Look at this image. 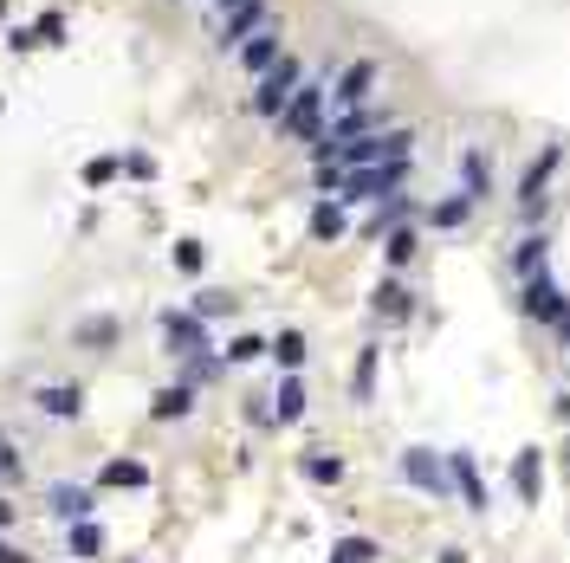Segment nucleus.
I'll return each instance as SVG.
<instances>
[{
    "label": "nucleus",
    "instance_id": "f257e3e1",
    "mask_svg": "<svg viewBox=\"0 0 570 563\" xmlns=\"http://www.w3.org/2000/svg\"><path fill=\"white\" fill-rule=\"evenodd\" d=\"M409 169L415 162H389V169H318V188L324 201H396L409 195Z\"/></svg>",
    "mask_w": 570,
    "mask_h": 563
},
{
    "label": "nucleus",
    "instance_id": "f03ea898",
    "mask_svg": "<svg viewBox=\"0 0 570 563\" xmlns=\"http://www.w3.org/2000/svg\"><path fill=\"white\" fill-rule=\"evenodd\" d=\"M389 162H415V130H376L363 143L331 149L318 169H389Z\"/></svg>",
    "mask_w": 570,
    "mask_h": 563
},
{
    "label": "nucleus",
    "instance_id": "7ed1b4c3",
    "mask_svg": "<svg viewBox=\"0 0 570 563\" xmlns=\"http://www.w3.org/2000/svg\"><path fill=\"white\" fill-rule=\"evenodd\" d=\"M324 98H331V85H324V78H305V91L292 98V111L279 117L285 143H318V136L331 130V123H324Z\"/></svg>",
    "mask_w": 570,
    "mask_h": 563
},
{
    "label": "nucleus",
    "instance_id": "20e7f679",
    "mask_svg": "<svg viewBox=\"0 0 570 563\" xmlns=\"http://www.w3.org/2000/svg\"><path fill=\"white\" fill-rule=\"evenodd\" d=\"M558 162H564V143H545L532 162H525V175H519V214H525V221H545V208H551V175H558Z\"/></svg>",
    "mask_w": 570,
    "mask_h": 563
},
{
    "label": "nucleus",
    "instance_id": "39448f33",
    "mask_svg": "<svg viewBox=\"0 0 570 563\" xmlns=\"http://www.w3.org/2000/svg\"><path fill=\"white\" fill-rule=\"evenodd\" d=\"M298 91H305V72H298V59H292V52H285V59L273 65V72H266L260 78V85H253V111H260V117H285V111H292V98H298Z\"/></svg>",
    "mask_w": 570,
    "mask_h": 563
},
{
    "label": "nucleus",
    "instance_id": "423d86ee",
    "mask_svg": "<svg viewBox=\"0 0 570 563\" xmlns=\"http://www.w3.org/2000/svg\"><path fill=\"white\" fill-rule=\"evenodd\" d=\"M402 479H409L415 492H428V499H447L454 492V466H447V453H434V447H402Z\"/></svg>",
    "mask_w": 570,
    "mask_h": 563
},
{
    "label": "nucleus",
    "instance_id": "0eeeda50",
    "mask_svg": "<svg viewBox=\"0 0 570 563\" xmlns=\"http://www.w3.org/2000/svg\"><path fill=\"white\" fill-rule=\"evenodd\" d=\"M376 130H396L389 123V111H376V104H363V111H344V117H331V130L311 143V156H331V149H344V143H363V136H376Z\"/></svg>",
    "mask_w": 570,
    "mask_h": 563
},
{
    "label": "nucleus",
    "instance_id": "6e6552de",
    "mask_svg": "<svg viewBox=\"0 0 570 563\" xmlns=\"http://www.w3.org/2000/svg\"><path fill=\"white\" fill-rule=\"evenodd\" d=\"M519 311H525V318H538V324H551V331H558V324L570 318V292H564L558 279H551V272H545V279H525V292H519Z\"/></svg>",
    "mask_w": 570,
    "mask_h": 563
},
{
    "label": "nucleus",
    "instance_id": "1a4fd4ad",
    "mask_svg": "<svg viewBox=\"0 0 570 563\" xmlns=\"http://www.w3.org/2000/svg\"><path fill=\"white\" fill-rule=\"evenodd\" d=\"M46 512L65 518V525H91L98 499H91V486H78V479H52V486H46Z\"/></svg>",
    "mask_w": 570,
    "mask_h": 563
},
{
    "label": "nucleus",
    "instance_id": "9d476101",
    "mask_svg": "<svg viewBox=\"0 0 570 563\" xmlns=\"http://www.w3.org/2000/svg\"><path fill=\"white\" fill-rule=\"evenodd\" d=\"M376 78H383V72H376V59H350L344 72H337V91H331V98L344 104V111H363V104L376 98Z\"/></svg>",
    "mask_w": 570,
    "mask_h": 563
},
{
    "label": "nucleus",
    "instance_id": "9b49d317",
    "mask_svg": "<svg viewBox=\"0 0 570 563\" xmlns=\"http://www.w3.org/2000/svg\"><path fill=\"white\" fill-rule=\"evenodd\" d=\"M162 343H169V356H208V331H201V318L195 311H169L162 318Z\"/></svg>",
    "mask_w": 570,
    "mask_h": 563
},
{
    "label": "nucleus",
    "instance_id": "f8f14e48",
    "mask_svg": "<svg viewBox=\"0 0 570 563\" xmlns=\"http://www.w3.org/2000/svg\"><path fill=\"white\" fill-rule=\"evenodd\" d=\"M279 59H285V33H279V26H260V33H253L247 46H240V65L253 72V85H260V78L273 72Z\"/></svg>",
    "mask_w": 570,
    "mask_h": 563
},
{
    "label": "nucleus",
    "instance_id": "ddd939ff",
    "mask_svg": "<svg viewBox=\"0 0 570 563\" xmlns=\"http://www.w3.org/2000/svg\"><path fill=\"white\" fill-rule=\"evenodd\" d=\"M447 466H454V492H460V499H467V512H486V505H493V499H486L480 460H473L467 447H454V453H447Z\"/></svg>",
    "mask_w": 570,
    "mask_h": 563
},
{
    "label": "nucleus",
    "instance_id": "4468645a",
    "mask_svg": "<svg viewBox=\"0 0 570 563\" xmlns=\"http://www.w3.org/2000/svg\"><path fill=\"white\" fill-rule=\"evenodd\" d=\"M512 492H519L525 505H538V492H545V460H538V447L512 453Z\"/></svg>",
    "mask_w": 570,
    "mask_h": 563
},
{
    "label": "nucleus",
    "instance_id": "2eb2a0df",
    "mask_svg": "<svg viewBox=\"0 0 570 563\" xmlns=\"http://www.w3.org/2000/svg\"><path fill=\"white\" fill-rule=\"evenodd\" d=\"M545 259H551V233L545 227L525 233V240L512 246V272H519V279H545Z\"/></svg>",
    "mask_w": 570,
    "mask_h": 563
},
{
    "label": "nucleus",
    "instance_id": "dca6fc26",
    "mask_svg": "<svg viewBox=\"0 0 570 563\" xmlns=\"http://www.w3.org/2000/svg\"><path fill=\"white\" fill-rule=\"evenodd\" d=\"M260 20H266V0H240V7L221 20V46H247V39L260 33Z\"/></svg>",
    "mask_w": 570,
    "mask_h": 563
},
{
    "label": "nucleus",
    "instance_id": "f3484780",
    "mask_svg": "<svg viewBox=\"0 0 570 563\" xmlns=\"http://www.w3.org/2000/svg\"><path fill=\"white\" fill-rule=\"evenodd\" d=\"M370 305H376V318H383V324L415 318V292H409V285H396V279H383V285H376V298H370Z\"/></svg>",
    "mask_w": 570,
    "mask_h": 563
},
{
    "label": "nucleus",
    "instance_id": "a211bd4d",
    "mask_svg": "<svg viewBox=\"0 0 570 563\" xmlns=\"http://www.w3.org/2000/svg\"><path fill=\"white\" fill-rule=\"evenodd\" d=\"M473 208H480L473 195H441V201H434V208L422 214V221H428V227H441V233H454V227H467V214H473Z\"/></svg>",
    "mask_w": 570,
    "mask_h": 563
},
{
    "label": "nucleus",
    "instance_id": "6ab92c4d",
    "mask_svg": "<svg viewBox=\"0 0 570 563\" xmlns=\"http://www.w3.org/2000/svg\"><path fill=\"white\" fill-rule=\"evenodd\" d=\"M486 188H493V162H486V149H467L460 156V195L486 201Z\"/></svg>",
    "mask_w": 570,
    "mask_h": 563
},
{
    "label": "nucleus",
    "instance_id": "aec40b11",
    "mask_svg": "<svg viewBox=\"0 0 570 563\" xmlns=\"http://www.w3.org/2000/svg\"><path fill=\"white\" fill-rule=\"evenodd\" d=\"M396 227H415V195H396V201H383V208L370 214V233H376V240H389Z\"/></svg>",
    "mask_w": 570,
    "mask_h": 563
},
{
    "label": "nucleus",
    "instance_id": "412c9836",
    "mask_svg": "<svg viewBox=\"0 0 570 563\" xmlns=\"http://www.w3.org/2000/svg\"><path fill=\"white\" fill-rule=\"evenodd\" d=\"M344 233H350V221H344V201H318V208H311V240H318V246L344 240Z\"/></svg>",
    "mask_w": 570,
    "mask_h": 563
},
{
    "label": "nucleus",
    "instance_id": "4be33fe9",
    "mask_svg": "<svg viewBox=\"0 0 570 563\" xmlns=\"http://www.w3.org/2000/svg\"><path fill=\"white\" fill-rule=\"evenodd\" d=\"M39 408H46L52 421H78V408H85V389H65V382H52V389H39Z\"/></svg>",
    "mask_w": 570,
    "mask_h": 563
},
{
    "label": "nucleus",
    "instance_id": "5701e85b",
    "mask_svg": "<svg viewBox=\"0 0 570 563\" xmlns=\"http://www.w3.org/2000/svg\"><path fill=\"white\" fill-rule=\"evenodd\" d=\"M298 473H305L311 486H337V479H344V460L324 453V447H311V453H298Z\"/></svg>",
    "mask_w": 570,
    "mask_h": 563
},
{
    "label": "nucleus",
    "instance_id": "b1692460",
    "mask_svg": "<svg viewBox=\"0 0 570 563\" xmlns=\"http://www.w3.org/2000/svg\"><path fill=\"white\" fill-rule=\"evenodd\" d=\"M188 408H195V389H188V382H169V389H156L149 415H156V421H182Z\"/></svg>",
    "mask_w": 570,
    "mask_h": 563
},
{
    "label": "nucleus",
    "instance_id": "393cba45",
    "mask_svg": "<svg viewBox=\"0 0 570 563\" xmlns=\"http://www.w3.org/2000/svg\"><path fill=\"white\" fill-rule=\"evenodd\" d=\"M214 376H227V350L188 356V363H182V376H175V382H188V389H201V382H214Z\"/></svg>",
    "mask_w": 570,
    "mask_h": 563
},
{
    "label": "nucleus",
    "instance_id": "a878e982",
    "mask_svg": "<svg viewBox=\"0 0 570 563\" xmlns=\"http://www.w3.org/2000/svg\"><path fill=\"white\" fill-rule=\"evenodd\" d=\"M376 356H383L376 343H363V350H357V369H350V395H357V402H370V395H376Z\"/></svg>",
    "mask_w": 570,
    "mask_h": 563
},
{
    "label": "nucleus",
    "instance_id": "bb28decb",
    "mask_svg": "<svg viewBox=\"0 0 570 563\" xmlns=\"http://www.w3.org/2000/svg\"><path fill=\"white\" fill-rule=\"evenodd\" d=\"M98 486H149V466L143 460H104V473H98Z\"/></svg>",
    "mask_w": 570,
    "mask_h": 563
},
{
    "label": "nucleus",
    "instance_id": "cd10ccee",
    "mask_svg": "<svg viewBox=\"0 0 570 563\" xmlns=\"http://www.w3.org/2000/svg\"><path fill=\"white\" fill-rule=\"evenodd\" d=\"M376 557H383V544H376V538H337L324 563H376Z\"/></svg>",
    "mask_w": 570,
    "mask_h": 563
},
{
    "label": "nucleus",
    "instance_id": "c85d7f7f",
    "mask_svg": "<svg viewBox=\"0 0 570 563\" xmlns=\"http://www.w3.org/2000/svg\"><path fill=\"white\" fill-rule=\"evenodd\" d=\"M305 356H311V350H305V331H279V337H273V363L285 369V376H292Z\"/></svg>",
    "mask_w": 570,
    "mask_h": 563
},
{
    "label": "nucleus",
    "instance_id": "c756f323",
    "mask_svg": "<svg viewBox=\"0 0 570 563\" xmlns=\"http://www.w3.org/2000/svg\"><path fill=\"white\" fill-rule=\"evenodd\" d=\"M415 253H422V233H415V227H396V233L383 240V259H389V266H409Z\"/></svg>",
    "mask_w": 570,
    "mask_h": 563
},
{
    "label": "nucleus",
    "instance_id": "7c9ffc66",
    "mask_svg": "<svg viewBox=\"0 0 570 563\" xmlns=\"http://www.w3.org/2000/svg\"><path fill=\"white\" fill-rule=\"evenodd\" d=\"M273 415H279V421H298V415H305V382H298V376H285V382H279Z\"/></svg>",
    "mask_w": 570,
    "mask_h": 563
},
{
    "label": "nucleus",
    "instance_id": "2f4dec72",
    "mask_svg": "<svg viewBox=\"0 0 570 563\" xmlns=\"http://www.w3.org/2000/svg\"><path fill=\"white\" fill-rule=\"evenodd\" d=\"M188 311H195V318L208 324V318H221V311H234V292H221V285H201V292H195V305H188Z\"/></svg>",
    "mask_w": 570,
    "mask_h": 563
},
{
    "label": "nucleus",
    "instance_id": "473e14b6",
    "mask_svg": "<svg viewBox=\"0 0 570 563\" xmlns=\"http://www.w3.org/2000/svg\"><path fill=\"white\" fill-rule=\"evenodd\" d=\"M260 356H273V343H266V337H234V343H227V363H260Z\"/></svg>",
    "mask_w": 570,
    "mask_h": 563
},
{
    "label": "nucleus",
    "instance_id": "72a5a7b5",
    "mask_svg": "<svg viewBox=\"0 0 570 563\" xmlns=\"http://www.w3.org/2000/svg\"><path fill=\"white\" fill-rule=\"evenodd\" d=\"M33 26H39V46H65V13L59 7H46Z\"/></svg>",
    "mask_w": 570,
    "mask_h": 563
},
{
    "label": "nucleus",
    "instance_id": "f704fd0d",
    "mask_svg": "<svg viewBox=\"0 0 570 563\" xmlns=\"http://www.w3.org/2000/svg\"><path fill=\"white\" fill-rule=\"evenodd\" d=\"M117 169H124V156H91V162H85V182L104 188V182H117Z\"/></svg>",
    "mask_w": 570,
    "mask_h": 563
},
{
    "label": "nucleus",
    "instance_id": "c9c22d12",
    "mask_svg": "<svg viewBox=\"0 0 570 563\" xmlns=\"http://www.w3.org/2000/svg\"><path fill=\"white\" fill-rule=\"evenodd\" d=\"M104 551V531L98 525H72V557H98Z\"/></svg>",
    "mask_w": 570,
    "mask_h": 563
},
{
    "label": "nucleus",
    "instance_id": "e433bc0d",
    "mask_svg": "<svg viewBox=\"0 0 570 563\" xmlns=\"http://www.w3.org/2000/svg\"><path fill=\"white\" fill-rule=\"evenodd\" d=\"M175 266H182V272H201V266H208V246H201V240H182V246H175Z\"/></svg>",
    "mask_w": 570,
    "mask_h": 563
},
{
    "label": "nucleus",
    "instance_id": "4c0bfd02",
    "mask_svg": "<svg viewBox=\"0 0 570 563\" xmlns=\"http://www.w3.org/2000/svg\"><path fill=\"white\" fill-rule=\"evenodd\" d=\"M39 46V26H7V52H33Z\"/></svg>",
    "mask_w": 570,
    "mask_h": 563
},
{
    "label": "nucleus",
    "instance_id": "58836bf2",
    "mask_svg": "<svg viewBox=\"0 0 570 563\" xmlns=\"http://www.w3.org/2000/svg\"><path fill=\"white\" fill-rule=\"evenodd\" d=\"M124 169L137 175V182H149V175H156V156H149V149H130V156H124Z\"/></svg>",
    "mask_w": 570,
    "mask_h": 563
},
{
    "label": "nucleus",
    "instance_id": "ea45409f",
    "mask_svg": "<svg viewBox=\"0 0 570 563\" xmlns=\"http://www.w3.org/2000/svg\"><path fill=\"white\" fill-rule=\"evenodd\" d=\"M78 337H91V343H111V337H117V324H111V318H98V324H85Z\"/></svg>",
    "mask_w": 570,
    "mask_h": 563
},
{
    "label": "nucleus",
    "instance_id": "a19ab883",
    "mask_svg": "<svg viewBox=\"0 0 570 563\" xmlns=\"http://www.w3.org/2000/svg\"><path fill=\"white\" fill-rule=\"evenodd\" d=\"M434 563H467V551H460V544H447V551L434 557Z\"/></svg>",
    "mask_w": 570,
    "mask_h": 563
},
{
    "label": "nucleus",
    "instance_id": "79ce46f5",
    "mask_svg": "<svg viewBox=\"0 0 570 563\" xmlns=\"http://www.w3.org/2000/svg\"><path fill=\"white\" fill-rule=\"evenodd\" d=\"M13 525V499H0V531H7Z\"/></svg>",
    "mask_w": 570,
    "mask_h": 563
},
{
    "label": "nucleus",
    "instance_id": "37998d69",
    "mask_svg": "<svg viewBox=\"0 0 570 563\" xmlns=\"http://www.w3.org/2000/svg\"><path fill=\"white\" fill-rule=\"evenodd\" d=\"M558 350H570V318H564V324H558Z\"/></svg>",
    "mask_w": 570,
    "mask_h": 563
}]
</instances>
